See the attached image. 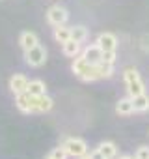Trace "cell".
I'll return each mask as SVG.
<instances>
[{
  "instance_id": "19",
  "label": "cell",
  "mask_w": 149,
  "mask_h": 159,
  "mask_svg": "<svg viewBox=\"0 0 149 159\" xmlns=\"http://www.w3.org/2000/svg\"><path fill=\"white\" fill-rule=\"evenodd\" d=\"M88 66H90V64H88V62H86V60H84L80 54H79L77 58L73 60V66H71V69H73V73L77 75V77H80V75L86 71V67H88Z\"/></svg>"
},
{
  "instance_id": "29",
  "label": "cell",
  "mask_w": 149,
  "mask_h": 159,
  "mask_svg": "<svg viewBox=\"0 0 149 159\" xmlns=\"http://www.w3.org/2000/svg\"><path fill=\"white\" fill-rule=\"evenodd\" d=\"M134 159H136V157H134Z\"/></svg>"
},
{
  "instance_id": "8",
  "label": "cell",
  "mask_w": 149,
  "mask_h": 159,
  "mask_svg": "<svg viewBox=\"0 0 149 159\" xmlns=\"http://www.w3.org/2000/svg\"><path fill=\"white\" fill-rule=\"evenodd\" d=\"M19 45L23 47V51H30L32 47L39 45V38H37V34L26 30V32H23V34L19 36Z\"/></svg>"
},
{
  "instance_id": "4",
  "label": "cell",
  "mask_w": 149,
  "mask_h": 159,
  "mask_svg": "<svg viewBox=\"0 0 149 159\" xmlns=\"http://www.w3.org/2000/svg\"><path fill=\"white\" fill-rule=\"evenodd\" d=\"M28 99H30L32 112H49L54 107V99L50 96H47V94H43V96H30L28 94Z\"/></svg>"
},
{
  "instance_id": "13",
  "label": "cell",
  "mask_w": 149,
  "mask_h": 159,
  "mask_svg": "<svg viewBox=\"0 0 149 159\" xmlns=\"http://www.w3.org/2000/svg\"><path fill=\"white\" fill-rule=\"evenodd\" d=\"M97 150L103 153L104 159H114V157L117 155V146H116V142H112V140H104V142H101V144L97 146Z\"/></svg>"
},
{
  "instance_id": "18",
  "label": "cell",
  "mask_w": 149,
  "mask_h": 159,
  "mask_svg": "<svg viewBox=\"0 0 149 159\" xmlns=\"http://www.w3.org/2000/svg\"><path fill=\"white\" fill-rule=\"evenodd\" d=\"M71 39L79 41V43H84L88 39V28L82 26V25H77V26H71Z\"/></svg>"
},
{
  "instance_id": "25",
  "label": "cell",
  "mask_w": 149,
  "mask_h": 159,
  "mask_svg": "<svg viewBox=\"0 0 149 159\" xmlns=\"http://www.w3.org/2000/svg\"><path fill=\"white\" fill-rule=\"evenodd\" d=\"M90 153H92V157H93V159H104V157H103V153H101L97 148H95V150H92Z\"/></svg>"
},
{
  "instance_id": "9",
  "label": "cell",
  "mask_w": 149,
  "mask_h": 159,
  "mask_svg": "<svg viewBox=\"0 0 149 159\" xmlns=\"http://www.w3.org/2000/svg\"><path fill=\"white\" fill-rule=\"evenodd\" d=\"M62 52L69 58H77L80 52H82V43L74 41V39H69L65 43H62Z\"/></svg>"
},
{
  "instance_id": "11",
  "label": "cell",
  "mask_w": 149,
  "mask_h": 159,
  "mask_svg": "<svg viewBox=\"0 0 149 159\" xmlns=\"http://www.w3.org/2000/svg\"><path fill=\"white\" fill-rule=\"evenodd\" d=\"M116 112H117L119 116H129V114H132V112H134L132 98L129 96V98H123V99H119V101L116 103Z\"/></svg>"
},
{
  "instance_id": "24",
  "label": "cell",
  "mask_w": 149,
  "mask_h": 159,
  "mask_svg": "<svg viewBox=\"0 0 149 159\" xmlns=\"http://www.w3.org/2000/svg\"><path fill=\"white\" fill-rule=\"evenodd\" d=\"M140 47H142L145 52H149V34H145V36L140 38Z\"/></svg>"
},
{
  "instance_id": "26",
  "label": "cell",
  "mask_w": 149,
  "mask_h": 159,
  "mask_svg": "<svg viewBox=\"0 0 149 159\" xmlns=\"http://www.w3.org/2000/svg\"><path fill=\"white\" fill-rule=\"evenodd\" d=\"M77 159H93V157H92V153L88 152V153H84V155H80V157H77Z\"/></svg>"
},
{
  "instance_id": "7",
  "label": "cell",
  "mask_w": 149,
  "mask_h": 159,
  "mask_svg": "<svg viewBox=\"0 0 149 159\" xmlns=\"http://www.w3.org/2000/svg\"><path fill=\"white\" fill-rule=\"evenodd\" d=\"M95 43L101 47V51H116V47H117V38H116L112 32H103V34L97 36V41H95Z\"/></svg>"
},
{
  "instance_id": "15",
  "label": "cell",
  "mask_w": 149,
  "mask_h": 159,
  "mask_svg": "<svg viewBox=\"0 0 149 159\" xmlns=\"http://www.w3.org/2000/svg\"><path fill=\"white\" fill-rule=\"evenodd\" d=\"M54 39L58 43H65L71 39V26H65V25H60V26H54Z\"/></svg>"
},
{
  "instance_id": "5",
  "label": "cell",
  "mask_w": 149,
  "mask_h": 159,
  "mask_svg": "<svg viewBox=\"0 0 149 159\" xmlns=\"http://www.w3.org/2000/svg\"><path fill=\"white\" fill-rule=\"evenodd\" d=\"M80 56H82L88 64H99V62L103 60V51H101V47H99L97 43H93V45L84 47L82 52H80Z\"/></svg>"
},
{
  "instance_id": "21",
  "label": "cell",
  "mask_w": 149,
  "mask_h": 159,
  "mask_svg": "<svg viewBox=\"0 0 149 159\" xmlns=\"http://www.w3.org/2000/svg\"><path fill=\"white\" fill-rule=\"evenodd\" d=\"M50 157H54V159H67L69 155H67V152L63 150V146H58V148H54L50 153H49Z\"/></svg>"
},
{
  "instance_id": "14",
  "label": "cell",
  "mask_w": 149,
  "mask_h": 159,
  "mask_svg": "<svg viewBox=\"0 0 149 159\" xmlns=\"http://www.w3.org/2000/svg\"><path fill=\"white\" fill-rule=\"evenodd\" d=\"M26 92L30 96H43L47 94V84L41 81V79H36V81H28V88Z\"/></svg>"
},
{
  "instance_id": "20",
  "label": "cell",
  "mask_w": 149,
  "mask_h": 159,
  "mask_svg": "<svg viewBox=\"0 0 149 159\" xmlns=\"http://www.w3.org/2000/svg\"><path fill=\"white\" fill-rule=\"evenodd\" d=\"M99 71H101V79H110L114 75V64L99 62Z\"/></svg>"
},
{
  "instance_id": "23",
  "label": "cell",
  "mask_w": 149,
  "mask_h": 159,
  "mask_svg": "<svg viewBox=\"0 0 149 159\" xmlns=\"http://www.w3.org/2000/svg\"><path fill=\"white\" fill-rule=\"evenodd\" d=\"M136 159H149V146H140L136 150Z\"/></svg>"
},
{
  "instance_id": "12",
  "label": "cell",
  "mask_w": 149,
  "mask_h": 159,
  "mask_svg": "<svg viewBox=\"0 0 149 159\" xmlns=\"http://www.w3.org/2000/svg\"><path fill=\"white\" fill-rule=\"evenodd\" d=\"M125 86H127V94H129L130 98L140 96V94H145V84H143V81H142L140 77H138V79H134V81L125 83Z\"/></svg>"
},
{
  "instance_id": "22",
  "label": "cell",
  "mask_w": 149,
  "mask_h": 159,
  "mask_svg": "<svg viewBox=\"0 0 149 159\" xmlns=\"http://www.w3.org/2000/svg\"><path fill=\"white\" fill-rule=\"evenodd\" d=\"M106 64H116V51H103V60Z\"/></svg>"
},
{
  "instance_id": "17",
  "label": "cell",
  "mask_w": 149,
  "mask_h": 159,
  "mask_svg": "<svg viewBox=\"0 0 149 159\" xmlns=\"http://www.w3.org/2000/svg\"><path fill=\"white\" fill-rule=\"evenodd\" d=\"M132 105H134V112H145L149 111V96L140 94L132 98Z\"/></svg>"
},
{
  "instance_id": "6",
  "label": "cell",
  "mask_w": 149,
  "mask_h": 159,
  "mask_svg": "<svg viewBox=\"0 0 149 159\" xmlns=\"http://www.w3.org/2000/svg\"><path fill=\"white\" fill-rule=\"evenodd\" d=\"M26 88H28V79H26V75H23V73L11 75V79H10V90L15 96L17 94H24Z\"/></svg>"
},
{
  "instance_id": "28",
  "label": "cell",
  "mask_w": 149,
  "mask_h": 159,
  "mask_svg": "<svg viewBox=\"0 0 149 159\" xmlns=\"http://www.w3.org/2000/svg\"><path fill=\"white\" fill-rule=\"evenodd\" d=\"M45 159H54V157H50V155H47V157H45Z\"/></svg>"
},
{
  "instance_id": "3",
  "label": "cell",
  "mask_w": 149,
  "mask_h": 159,
  "mask_svg": "<svg viewBox=\"0 0 149 159\" xmlns=\"http://www.w3.org/2000/svg\"><path fill=\"white\" fill-rule=\"evenodd\" d=\"M47 21H49V25H52V26L65 25V23L69 21V11H67L63 6H60V4L50 6V8L47 10Z\"/></svg>"
},
{
  "instance_id": "10",
  "label": "cell",
  "mask_w": 149,
  "mask_h": 159,
  "mask_svg": "<svg viewBox=\"0 0 149 159\" xmlns=\"http://www.w3.org/2000/svg\"><path fill=\"white\" fill-rule=\"evenodd\" d=\"M79 79H80V81H84V83H93V81H99V79H101L99 64H90V66L86 67V71H84Z\"/></svg>"
},
{
  "instance_id": "16",
  "label": "cell",
  "mask_w": 149,
  "mask_h": 159,
  "mask_svg": "<svg viewBox=\"0 0 149 159\" xmlns=\"http://www.w3.org/2000/svg\"><path fill=\"white\" fill-rule=\"evenodd\" d=\"M15 107L24 112V114H32V109H30V99H28V94H17L15 96Z\"/></svg>"
},
{
  "instance_id": "27",
  "label": "cell",
  "mask_w": 149,
  "mask_h": 159,
  "mask_svg": "<svg viewBox=\"0 0 149 159\" xmlns=\"http://www.w3.org/2000/svg\"><path fill=\"white\" fill-rule=\"evenodd\" d=\"M119 159H134V157H130V155H121Z\"/></svg>"
},
{
  "instance_id": "2",
  "label": "cell",
  "mask_w": 149,
  "mask_h": 159,
  "mask_svg": "<svg viewBox=\"0 0 149 159\" xmlns=\"http://www.w3.org/2000/svg\"><path fill=\"white\" fill-rule=\"evenodd\" d=\"M24 60L30 67H41L47 62V49L43 45H36L30 51H24Z\"/></svg>"
},
{
  "instance_id": "1",
  "label": "cell",
  "mask_w": 149,
  "mask_h": 159,
  "mask_svg": "<svg viewBox=\"0 0 149 159\" xmlns=\"http://www.w3.org/2000/svg\"><path fill=\"white\" fill-rule=\"evenodd\" d=\"M60 146H63V150L67 152L69 157H80V155L90 152L88 150V142L84 139H79V137H67V139L62 140Z\"/></svg>"
}]
</instances>
